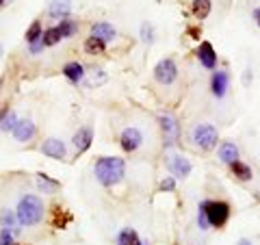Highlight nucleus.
<instances>
[{
	"label": "nucleus",
	"instance_id": "nucleus-1",
	"mask_svg": "<svg viewBox=\"0 0 260 245\" xmlns=\"http://www.w3.org/2000/svg\"><path fill=\"white\" fill-rule=\"evenodd\" d=\"M126 163L117 157H102L95 163V178L102 187H113L124 180Z\"/></svg>",
	"mask_w": 260,
	"mask_h": 245
},
{
	"label": "nucleus",
	"instance_id": "nucleus-2",
	"mask_svg": "<svg viewBox=\"0 0 260 245\" xmlns=\"http://www.w3.org/2000/svg\"><path fill=\"white\" fill-rule=\"evenodd\" d=\"M15 215H18L20 226H37L46 215L44 202L37 198V195H24L18 202V208H15Z\"/></svg>",
	"mask_w": 260,
	"mask_h": 245
},
{
	"label": "nucleus",
	"instance_id": "nucleus-3",
	"mask_svg": "<svg viewBox=\"0 0 260 245\" xmlns=\"http://www.w3.org/2000/svg\"><path fill=\"white\" fill-rule=\"evenodd\" d=\"M208 217V226L213 228H223L230 219V204L223 200H210V202H202Z\"/></svg>",
	"mask_w": 260,
	"mask_h": 245
},
{
	"label": "nucleus",
	"instance_id": "nucleus-4",
	"mask_svg": "<svg viewBox=\"0 0 260 245\" xmlns=\"http://www.w3.org/2000/svg\"><path fill=\"white\" fill-rule=\"evenodd\" d=\"M217 128L213 124H198L191 130V141L198 145L200 150H213L217 145Z\"/></svg>",
	"mask_w": 260,
	"mask_h": 245
},
{
	"label": "nucleus",
	"instance_id": "nucleus-5",
	"mask_svg": "<svg viewBox=\"0 0 260 245\" xmlns=\"http://www.w3.org/2000/svg\"><path fill=\"white\" fill-rule=\"evenodd\" d=\"M154 78L158 80L160 85H172L174 80L178 78V68L174 59H162L156 63V68H154Z\"/></svg>",
	"mask_w": 260,
	"mask_h": 245
},
{
	"label": "nucleus",
	"instance_id": "nucleus-6",
	"mask_svg": "<svg viewBox=\"0 0 260 245\" xmlns=\"http://www.w3.org/2000/svg\"><path fill=\"white\" fill-rule=\"evenodd\" d=\"M119 141H121V148H124L126 152H135V150H139V145L143 143V135H141L139 128L130 126V128H124Z\"/></svg>",
	"mask_w": 260,
	"mask_h": 245
},
{
	"label": "nucleus",
	"instance_id": "nucleus-7",
	"mask_svg": "<svg viewBox=\"0 0 260 245\" xmlns=\"http://www.w3.org/2000/svg\"><path fill=\"white\" fill-rule=\"evenodd\" d=\"M167 167L176 178H186L191 174V161L182 157V154H172L167 161Z\"/></svg>",
	"mask_w": 260,
	"mask_h": 245
},
{
	"label": "nucleus",
	"instance_id": "nucleus-8",
	"mask_svg": "<svg viewBox=\"0 0 260 245\" xmlns=\"http://www.w3.org/2000/svg\"><path fill=\"white\" fill-rule=\"evenodd\" d=\"M39 150H42V154H46V157H50V159H56V161H61V159H65V143L61 141V139H54V137H50V139H46V141L39 145Z\"/></svg>",
	"mask_w": 260,
	"mask_h": 245
},
{
	"label": "nucleus",
	"instance_id": "nucleus-9",
	"mask_svg": "<svg viewBox=\"0 0 260 245\" xmlns=\"http://www.w3.org/2000/svg\"><path fill=\"white\" fill-rule=\"evenodd\" d=\"M35 135H37V128H35V124H32L30 119H18V124H15V128H13L15 141L26 143V141H30V139L35 137Z\"/></svg>",
	"mask_w": 260,
	"mask_h": 245
},
{
	"label": "nucleus",
	"instance_id": "nucleus-10",
	"mask_svg": "<svg viewBox=\"0 0 260 245\" xmlns=\"http://www.w3.org/2000/svg\"><path fill=\"white\" fill-rule=\"evenodd\" d=\"M198 59H200V63L204 65L206 70H215L217 68V52H215L213 44L202 42L200 48H198Z\"/></svg>",
	"mask_w": 260,
	"mask_h": 245
},
{
	"label": "nucleus",
	"instance_id": "nucleus-11",
	"mask_svg": "<svg viewBox=\"0 0 260 245\" xmlns=\"http://www.w3.org/2000/svg\"><path fill=\"white\" fill-rule=\"evenodd\" d=\"M228 85H230V74L223 70H217L213 78H210V89H213V96L215 98H223L228 91Z\"/></svg>",
	"mask_w": 260,
	"mask_h": 245
},
{
	"label": "nucleus",
	"instance_id": "nucleus-12",
	"mask_svg": "<svg viewBox=\"0 0 260 245\" xmlns=\"http://www.w3.org/2000/svg\"><path fill=\"white\" fill-rule=\"evenodd\" d=\"M158 121H160V128H162V133H165V143L169 145V143H176V139H178V121H176V117H172V115H160L158 117Z\"/></svg>",
	"mask_w": 260,
	"mask_h": 245
},
{
	"label": "nucleus",
	"instance_id": "nucleus-13",
	"mask_svg": "<svg viewBox=\"0 0 260 245\" xmlns=\"http://www.w3.org/2000/svg\"><path fill=\"white\" fill-rule=\"evenodd\" d=\"M91 37H98L100 42L107 44V42H113V39L117 37V30H115V26H111L107 22H98L91 26Z\"/></svg>",
	"mask_w": 260,
	"mask_h": 245
},
{
	"label": "nucleus",
	"instance_id": "nucleus-14",
	"mask_svg": "<svg viewBox=\"0 0 260 245\" xmlns=\"http://www.w3.org/2000/svg\"><path fill=\"white\" fill-rule=\"evenodd\" d=\"M93 141V130L91 128H78V133L74 135V139H72V143H74V148L78 154H83L89 150V145H91Z\"/></svg>",
	"mask_w": 260,
	"mask_h": 245
},
{
	"label": "nucleus",
	"instance_id": "nucleus-15",
	"mask_svg": "<svg viewBox=\"0 0 260 245\" xmlns=\"http://www.w3.org/2000/svg\"><path fill=\"white\" fill-rule=\"evenodd\" d=\"M217 154H219V161L225 163V165H232L234 161H239V148L232 141H225V143L219 145Z\"/></svg>",
	"mask_w": 260,
	"mask_h": 245
},
{
	"label": "nucleus",
	"instance_id": "nucleus-16",
	"mask_svg": "<svg viewBox=\"0 0 260 245\" xmlns=\"http://www.w3.org/2000/svg\"><path fill=\"white\" fill-rule=\"evenodd\" d=\"M63 76L72 80V83H80V80L85 78V68L78 61H70L63 65Z\"/></svg>",
	"mask_w": 260,
	"mask_h": 245
},
{
	"label": "nucleus",
	"instance_id": "nucleus-17",
	"mask_svg": "<svg viewBox=\"0 0 260 245\" xmlns=\"http://www.w3.org/2000/svg\"><path fill=\"white\" fill-rule=\"evenodd\" d=\"M72 11V0H52L50 7H48V13L52 15V18H68Z\"/></svg>",
	"mask_w": 260,
	"mask_h": 245
},
{
	"label": "nucleus",
	"instance_id": "nucleus-18",
	"mask_svg": "<svg viewBox=\"0 0 260 245\" xmlns=\"http://www.w3.org/2000/svg\"><path fill=\"white\" fill-rule=\"evenodd\" d=\"M117 245H143V241L139 239V234L133 228H124L117 236Z\"/></svg>",
	"mask_w": 260,
	"mask_h": 245
},
{
	"label": "nucleus",
	"instance_id": "nucleus-19",
	"mask_svg": "<svg viewBox=\"0 0 260 245\" xmlns=\"http://www.w3.org/2000/svg\"><path fill=\"white\" fill-rule=\"evenodd\" d=\"M15 124H18V115H15V111L7 109L3 115H0V130H3V133H13Z\"/></svg>",
	"mask_w": 260,
	"mask_h": 245
},
{
	"label": "nucleus",
	"instance_id": "nucleus-20",
	"mask_svg": "<svg viewBox=\"0 0 260 245\" xmlns=\"http://www.w3.org/2000/svg\"><path fill=\"white\" fill-rule=\"evenodd\" d=\"M104 50H107V44L104 42H100L98 37H91V35L87 37V42H85V52L87 54H104Z\"/></svg>",
	"mask_w": 260,
	"mask_h": 245
},
{
	"label": "nucleus",
	"instance_id": "nucleus-21",
	"mask_svg": "<svg viewBox=\"0 0 260 245\" xmlns=\"http://www.w3.org/2000/svg\"><path fill=\"white\" fill-rule=\"evenodd\" d=\"M56 28H59V33H61V37H63V39H70V37H74V35H76L78 24H76L74 20H70V18H63L61 24H59Z\"/></svg>",
	"mask_w": 260,
	"mask_h": 245
},
{
	"label": "nucleus",
	"instance_id": "nucleus-22",
	"mask_svg": "<svg viewBox=\"0 0 260 245\" xmlns=\"http://www.w3.org/2000/svg\"><path fill=\"white\" fill-rule=\"evenodd\" d=\"M230 169H232V174L237 176L239 180H251V167H249V165H245V163L234 161L232 165H230Z\"/></svg>",
	"mask_w": 260,
	"mask_h": 245
},
{
	"label": "nucleus",
	"instance_id": "nucleus-23",
	"mask_svg": "<svg viewBox=\"0 0 260 245\" xmlns=\"http://www.w3.org/2000/svg\"><path fill=\"white\" fill-rule=\"evenodd\" d=\"M18 215L13 213L9 208H3L0 210V226L3 228H9V230H15V226H18Z\"/></svg>",
	"mask_w": 260,
	"mask_h": 245
},
{
	"label": "nucleus",
	"instance_id": "nucleus-24",
	"mask_svg": "<svg viewBox=\"0 0 260 245\" xmlns=\"http://www.w3.org/2000/svg\"><path fill=\"white\" fill-rule=\"evenodd\" d=\"M210 13V0H193V15L198 20H206Z\"/></svg>",
	"mask_w": 260,
	"mask_h": 245
},
{
	"label": "nucleus",
	"instance_id": "nucleus-25",
	"mask_svg": "<svg viewBox=\"0 0 260 245\" xmlns=\"http://www.w3.org/2000/svg\"><path fill=\"white\" fill-rule=\"evenodd\" d=\"M44 37V28H42V22L39 20H35L28 26V30H26V42H28V46L30 44H35V42H39V39Z\"/></svg>",
	"mask_w": 260,
	"mask_h": 245
},
{
	"label": "nucleus",
	"instance_id": "nucleus-26",
	"mask_svg": "<svg viewBox=\"0 0 260 245\" xmlns=\"http://www.w3.org/2000/svg\"><path fill=\"white\" fill-rule=\"evenodd\" d=\"M61 33L56 26H50V28H46L44 30V46H54V44H59L61 42Z\"/></svg>",
	"mask_w": 260,
	"mask_h": 245
},
{
	"label": "nucleus",
	"instance_id": "nucleus-27",
	"mask_svg": "<svg viewBox=\"0 0 260 245\" xmlns=\"http://www.w3.org/2000/svg\"><path fill=\"white\" fill-rule=\"evenodd\" d=\"M37 185L44 189V193H52L56 187H59V182H56V180H50V178H48L46 174H37Z\"/></svg>",
	"mask_w": 260,
	"mask_h": 245
},
{
	"label": "nucleus",
	"instance_id": "nucleus-28",
	"mask_svg": "<svg viewBox=\"0 0 260 245\" xmlns=\"http://www.w3.org/2000/svg\"><path fill=\"white\" fill-rule=\"evenodd\" d=\"M141 42L143 44H152L154 42V28H152V24H141Z\"/></svg>",
	"mask_w": 260,
	"mask_h": 245
},
{
	"label": "nucleus",
	"instance_id": "nucleus-29",
	"mask_svg": "<svg viewBox=\"0 0 260 245\" xmlns=\"http://www.w3.org/2000/svg\"><path fill=\"white\" fill-rule=\"evenodd\" d=\"M198 226H200V230H208V217H206L204 204H200V208H198Z\"/></svg>",
	"mask_w": 260,
	"mask_h": 245
},
{
	"label": "nucleus",
	"instance_id": "nucleus-30",
	"mask_svg": "<svg viewBox=\"0 0 260 245\" xmlns=\"http://www.w3.org/2000/svg\"><path fill=\"white\" fill-rule=\"evenodd\" d=\"M11 243H13V230L3 228V230H0V245H11Z\"/></svg>",
	"mask_w": 260,
	"mask_h": 245
},
{
	"label": "nucleus",
	"instance_id": "nucleus-31",
	"mask_svg": "<svg viewBox=\"0 0 260 245\" xmlns=\"http://www.w3.org/2000/svg\"><path fill=\"white\" fill-rule=\"evenodd\" d=\"M174 189H176L174 178H165V180L160 182V191H174Z\"/></svg>",
	"mask_w": 260,
	"mask_h": 245
},
{
	"label": "nucleus",
	"instance_id": "nucleus-32",
	"mask_svg": "<svg viewBox=\"0 0 260 245\" xmlns=\"http://www.w3.org/2000/svg\"><path fill=\"white\" fill-rule=\"evenodd\" d=\"M104 80H107V76L102 74V70H100V68H98V70H93V83H98V85H100V83H104Z\"/></svg>",
	"mask_w": 260,
	"mask_h": 245
},
{
	"label": "nucleus",
	"instance_id": "nucleus-33",
	"mask_svg": "<svg viewBox=\"0 0 260 245\" xmlns=\"http://www.w3.org/2000/svg\"><path fill=\"white\" fill-rule=\"evenodd\" d=\"M254 20H256V24L260 26V9H254Z\"/></svg>",
	"mask_w": 260,
	"mask_h": 245
},
{
	"label": "nucleus",
	"instance_id": "nucleus-34",
	"mask_svg": "<svg viewBox=\"0 0 260 245\" xmlns=\"http://www.w3.org/2000/svg\"><path fill=\"white\" fill-rule=\"evenodd\" d=\"M237 245H251V241H247V239H241Z\"/></svg>",
	"mask_w": 260,
	"mask_h": 245
},
{
	"label": "nucleus",
	"instance_id": "nucleus-35",
	"mask_svg": "<svg viewBox=\"0 0 260 245\" xmlns=\"http://www.w3.org/2000/svg\"><path fill=\"white\" fill-rule=\"evenodd\" d=\"M0 59H3V44H0Z\"/></svg>",
	"mask_w": 260,
	"mask_h": 245
},
{
	"label": "nucleus",
	"instance_id": "nucleus-36",
	"mask_svg": "<svg viewBox=\"0 0 260 245\" xmlns=\"http://www.w3.org/2000/svg\"><path fill=\"white\" fill-rule=\"evenodd\" d=\"M3 5H5V0H0V7H3Z\"/></svg>",
	"mask_w": 260,
	"mask_h": 245
},
{
	"label": "nucleus",
	"instance_id": "nucleus-37",
	"mask_svg": "<svg viewBox=\"0 0 260 245\" xmlns=\"http://www.w3.org/2000/svg\"><path fill=\"white\" fill-rule=\"evenodd\" d=\"M11 245H18V243H11Z\"/></svg>",
	"mask_w": 260,
	"mask_h": 245
}]
</instances>
